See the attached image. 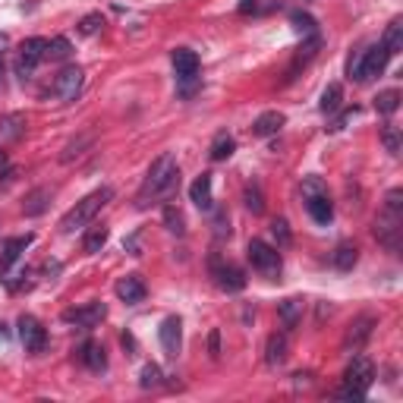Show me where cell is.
Instances as JSON below:
<instances>
[{
  "instance_id": "603a6c76",
  "label": "cell",
  "mask_w": 403,
  "mask_h": 403,
  "mask_svg": "<svg viewBox=\"0 0 403 403\" xmlns=\"http://www.w3.org/2000/svg\"><path fill=\"white\" fill-rule=\"evenodd\" d=\"M359 262V249L356 243H337L334 249V268L337 271H353V264Z\"/></svg>"
},
{
  "instance_id": "d6a6232c",
  "label": "cell",
  "mask_w": 403,
  "mask_h": 403,
  "mask_svg": "<svg viewBox=\"0 0 403 403\" xmlns=\"http://www.w3.org/2000/svg\"><path fill=\"white\" fill-rule=\"evenodd\" d=\"M243 202H246V208H249L252 214H262L264 211V199H262V189H258V183H249V186L243 189Z\"/></svg>"
},
{
  "instance_id": "9c48e42d",
  "label": "cell",
  "mask_w": 403,
  "mask_h": 403,
  "mask_svg": "<svg viewBox=\"0 0 403 403\" xmlns=\"http://www.w3.org/2000/svg\"><path fill=\"white\" fill-rule=\"evenodd\" d=\"M19 340H22V346L29 353H41L44 344H48V331H44V325L35 315H22L19 318Z\"/></svg>"
},
{
  "instance_id": "f907efd6",
  "label": "cell",
  "mask_w": 403,
  "mask_h": 403,
  "mask_svg": "<svg viewBox=\"0 0 403 403\" xmlns=\"http://www.w3.org/2000/svg\"><path fill=\"white\" fill-rule=\"evenodd\" d=\"M0 227H3V224H0Z\"/></svg>"
},
{
  "instance_id": "ab89813d",
  "label": "cell",
  "mask_w": 403,
  "mask_h": 403,
  "mask_svg": "<svg viewBox=\"0 0 403 403\" xmlns=\"http://www.w3.org/2000/svg\"><path fill=\"white\" fill-rule=\"evenodd\" d=\"M101 25H104V16L101 13H88V16H82L79 31L82 35H94V31H101Z\"/></svg>"
},
{
  "instance_id": "6da1fadb",
  "label": "cell",
  "mask_w": 403,
  "mask_h": 403,
  "mask_svg": "<svg viewBox=\"0 0 403 403\" xmlns=\"http://www.w3.org/2000/svg\"><path fill=\"white\" fill-rule=\"evenodd\" d=\"M176 186H180V167H176V157L170 155V151H164V155L148 167V174H145V183H142V189H139L136 205L145 208L148 199L167 195L170 189H176Z\"/></svg>"
},
{
  "instance_id": "52a82bcc",
  "label": "cell",
  "mask_w": 403,
  "mask_h": 403,
  "mask_svg": "<svg viewBox=\"0 0 403 403\" xmlns=\"http://www.w3.org/2000/svg\"><path fill=\"white\" fill-rule=\"evenodd\" d=\"M211 277L220 290H227V293H239V290L246 287V274L236 268V264L224 262L220 255H211Z\"/></svg>"
},
{
  "instance_id": "ee69618b",
  "label": "cell",
  "mask_w": 403,
  "mask_h": 403,
  "mask_svg": "<svg viewBox=\"0 0 403 403\" xmlns=\"http://www.w3.org/2000/svg\"><path fill=\"white\" fill-rule=\"evenodd\" d=\"M208 346H211V356L218 359V356H220V334H218V331H211V337H208Z\"/></svg>"
},
{
  "instance_id": "f35d334b",
  "label": "cell",
  "mask_w": 403,
  "mask_h": 403,
  "mask_svg": "<svg viewBox=\"0 0 403 403\" xmlns=\"http://www.w3.org/2000/svg\"><path fill=\"white\" fill-rule=\"evenodd\" d=\"M85 145H92V136H82V139H76V142H69L66 148H63L60 161H63V164H69L73 157H79V155H82V148H85Z\"/></svg>"
},
{
  "instance_id": "e0dca14e",
  "label": "cell",
  "mask_w": 403,
  "mask_h": 403,
  "mask_svg": "<svg viewBox=\"0 0 403 403\" xmlns=\"http://www.w3.org/2000/svg\"><path fill=\"white\" fill-rule=\"evenodd\" d=\"M365 50V82L372 79V76H381L384 66H388V50H384V44H372V48H362Z\"/></svg>"
},
{
  "instance_id": "5b68a950",
  "label": "cell",
  "mask_w": 403,
  "mask_h": 403,
  "mask_svg": "<svg viewBox=\"0 0 403 403\" xmlns=\"http://www.w3.org/2000/svg\"><path fill=\"white\" fill-rule=\"evenodd\" d=\"M375 236L384 249L397 252L403 243V214H394V211H381L375 218Z\"/></svg>"
},
{
  "instance_id": "484cf974",
  "label": "cell",
  "mask_w": 403,
  "mask_h": 403,
  "mask_svg": "<svg viewBox=\"0 0 403 403\" xmlns=\"http://www.w3.org/2000/svg\"><path fill=\"white\" fill-rule=\"evenodd\" d=\"M233 148H236V142H233V136H227V132H218L211 142V148H208V155H211V161H227V157L233 155Z\"/></svg>"
},
{
  "instance_id": "83f0119b",
  "label": "cell",
  "mask_w": 403,
  "mask_h": 403,
  "mask_svg": "<svg viewBox=\"0 0 403 403\" xmlns=\"http://www.w3.org/2000/svg\"><path fill=\"white\" fill-rule=\"evenodd\" d=\"M397 107H400V92H397V88H384V92L375 94V111H378V113L390 117Z\"/></svg>"
},
{
  "instance_id": "74e56055",
  "label": "cell",
  "mask_w": 403,
  "mask_h": 403,
  "mask_svg": "<svg viewBox=\"0 0 403 403\" xmlns=\"http://www.w3.org/2000/svg\"><path fill=\"white\" fill-rule=\"evenodd\" d=\"M271 233H274V239H277V246H281V249H287V246L293 243V236H290V224L283 218H277L274 224H271Z\"/></svg>"
},
{
  "instance_id": "f1b7e54d",
  "label": "cell",
  "mask_w": 403,
  "mask_h": 403,
  "mask_svg": "<svg viewBox=\"0 0 403 403\" xmlns=\"http://www.w3.org/2000/svg\"><path fill=\"white\" fill-rule=\"evenodd\" d=\"M107 236H111V233H107V227H92V230H88L85 236H82V249H85L88 255H94V252L104 249Z\"/></svg>"
},
{
  "instance_id": "681fc988",
  "label": "cell",
  "mask_w": 403,
  "mask_h": 403,
  "mask_svg": "<svg viewBox=\"0 0 403 403\" xmlns=\"http://www.w3.org/2000/svg\"><path fill=\"white\" fill-rule=\"evenodd\" d=\"M299 3H306V0H299Z\"/></svg>"
},
{
  "instance_id": "277c9868",
  "label": "cell",
  "mask_w": 403,
  "mask_h": 403,
  "mask_svg": "<svg viewBox=\"0 0 403 403\" xmlns=\"http://www.w3.org/2000/svg\"><path fill=\"white\" fill-rule=\"evenodd\" d=\"M246 255H249L252 268H255L258 274H264V277H277V274H281V252H277L274 246H268L264 239H249V249H246Z\"/></svg>"
},
{
  "instance_id": "8d00e7d4",
  "label": "cell",
  "mask_w": 403,
  "mask_h": 403,
  "mask_svg": "<svg viewBox=\"0 0 403 403\" xmlns=\"http://www.w3.org/2000/svg\"><path fill=\"white\" fill-rule=\"evenodd\" d=\"M381 142H384V148H388L390 155H400L403 151V139H400V129H397V126H384Z\"/></svg>"
},
{
  "instance_id": "f546056e",
  "label": "cell",
  "mask_w": 403,
  "mask_h": 403,
  "mask_svg": "<svg viewBox=\"0 0 403 403\" xmlns=\"http://www.w3.org/2000/svg\"><path fill=\"white\" fill-rule=\"evenodd\" d=\"M290 22H293V29L299 31L302 38H312V35H318V22H315L309 13H302V10H293L290 13Z\"/></svg>"
},
{
  "instance_id": "cb8c5ba5",
  "label": "cell",
  "mask_w": 403,
  "mask_h": 403,
  "mask_svg": "<svg viewBox=\"0 0 403 403\" xmlns=\"http://www.w3.org/2000/svg\"><path fill=\"white\" fill-rule=\"evenodd\" d=\"M340 104H344V85L340 82H331V85L321 92V113H334V111H340Z\"/></svg>"
},
{
  "instance_id": "ba28073f",
  "label": "cell",
  "mask_w": 403,
  "mask_h": 403,
  "mask_svg": "<svg viewBox=\"0 0 403 403\" xmlns=\"http://www.w3.org/2000/svg\"><path fill=\"white\" fill-rule=\"evenodd\" d=\"M82 82H85L82 66H63L60 73H57V79H54V94L63 101V104H69V101L79 98Z\"/></svg>"
},
{
  "instance_id": "d590c367",
  "label": "cell",
  "mask_w": 403,
  "mask_h": 403,
  "mask_svg": "<svg viewBox=\"0 0 403 403\" xmlns=\"http://www.w3.org/2000/svg\"><path fill=\"white\" fill-rule=\"evenodd\" d=\"M346 76H350L353 82H365V50H356V54L350 57V63H346Z\"/></svg>"
},
{
  "instance_id": "ffe728a7",
  "label": "cell",
  "mask_w": 403,
  "mask_h": 403,
  "mask_svg": "<svg viewBox=\"0 0 403 403\" xmlns=\"http://www.w3.org/2000/svg\"><path fill=\"white\" fill-rule=\"evenodd\" d=\"M287 350H290V344H287V334H271L268 337V346H264V362L268 365H283L287 362Z\"/></svg>"
},
{
  "instance_id": "4316f807",
  "label": "cell",
  "mask_w": 403,
  "mask_h": 403,
  "mask_svg": "<svg viewBox=\"0 0 403 403\" xmlns=\"http://www.w3.org/2000/svg\"><path fill=\"white\" fill-rule=\"evenodd\" d=\"M384 50H388L390 57L397 54V50H403V19H394V22L388 25V31H384Z\"/></svg>"
},
{
  "instance_id": "8fae6325",
  "label": "cell",
  "mask_w": 403,
  "mask_h": 403,
  "mask_svg": "<svg viewBox=\"0 0 403 403\" xmlns=\"http://www.w3.org/2000/svg\"><path fill=\"white\" fill-rule=\"evenodd\" d=\"M372 327H375V318H372V315H359V318L350 325L346 337H344V350H346V353L362 350V344L372 337Z\"/></svg>"
},
{
  "instance_id": "30bf717a",
  "label": "cell",
  "mask_w": 403,
  "mask_h": 403,
  "mask_svg": "<svg viewBox=\"0 0 403 403\" xmlns=\"http://www.w3.org/2000/svg\"><path fill=\"white\" fill-rule=\"evenodd\" d=\"M157 340H161L164 353H167L170 359H176V353H180V346H183V321L176 318V315L164 318L161 327H157Z\"/></svg>"
},
{
  "instance_id": "4fadbf2b",
  "label": "cell",
  "mask_w": 403,
  "mask_h": 403,
  "mask_svg": "<svg viewBox=\"0 0 403 403\" xmlns=\"http://www.w3.org/2000/svg\"><path fill=\"white\" fill-rule=\"evenodd\" d=\"M104 315H107L104 302H88V306H82V309H69L66 321H76V325H82V327H94L104 321Z\"/></svg>"
},
{
  "instance_id": "3957f363",
  "label": "cell",
  "mask_w": 403,
  "mask_h": 403,
  "mask_svg": "<svg viewBox=\"0 0 403 403\" xmlns=\"http://www.w3.org/2000/svg\"><path fill=\"white\" fill-rule=\"evenodd\" d=\"M375 381V365L365 356H356L344 372V388H340V397L346 400H356V397H365V390Z\"/></svg>"
},
{
  "instance_id": "7a4b0ae2",
  "label": "cell",
  "mask_w": 403,
  "mask_h": 403,
  "mask_svg": "<svg viewBox=\"0 0 403 403\" xmlns=\"http://www.w3.org/2000/svg\"><path fill=\"white\" fill-rule=\"evenodd\" d=\"M111 199H113V189H111V186H101V189H94L92 195H85V199H82V202H76V208H73V211H66V214H63V220H60V230L73 233L76 227H85L88 220H92L94 214H98L101 208H104Z\"/></svg>"
},
{
  "instance_id": "7bdbcfd3",
  "label": "cell",
  "mask_w": 403,
  "mask_h": 403,
  "mask_svg": "<svg viewBox=\"0 0 403 403\" xmlns=\"http://www.w3.org/2000/svg\"><path fill=\"white\" fill-rule=\"evenodd\" d=\"M214 233H218V236H224V233H230V218H227L224 211H218V214H214Z\"/></svg>"
},
{
  "instance_id": "f6af8a7d",
  "label": "cell",
  "mask_w": 403,
  "mask_h": 403,
  "mask_svg": "<svg viewBox=\"0 0 403 403\" xmlns=\"http://www.w3.org/2000/svg\"><path fill=\"white\" fill-rule=\"evenodd\" d=\"M6 48H10V38H6L3 31H0V57H3V50H6Z\"/></svg>"
},
{
  "instance_id": "c3c4849f",
  "label": "cell",
  "mask_w": 403,
  "mask_h": 403,
  "mask_svg": "<svg viewBox=\"0 0 403 403\" xmlns=\"http://www.w3.org/2000/svg\"><path fill=\"white\" fill-rule=\"evenodd\" d=\"M0 85H3V57H0Z\"/></svg>"
},
{
  "instance_id": "9a60e30c",
  "label": "cell",
  "mask_w": 403,
  "mask_h": 403,
  "mask_svg": "<svg viewBox=\"0 0 403 403\" xmlns=\"http://www.w3.org/2000/svg\"><path fill=\"white\" fill-rule=\"evenodd\" d=\"M31 239H35L31 233H25V236H13V239H6L3 252H0V271L13 268V264L19 262V255H22V252L31 246Z\"/></svg>"
},
{
  "instance_id": "60d3db41",
  "label": "cell",
  "mask_w": 403,
  "mask_h": 403,
  "mask_svg": "<svg viewBox=\"0 0 403 403\" xmlns=\"http://www.w3.org/2000/svg\"><path fill=\"white\" fill-rule=\"evenodd\" d=\"M302 195H306V199H312V195H327V189L318 176H306V180H302Z\"/></svg>"
},
{
  "instance_id": "bcb514c9",
  "label": "cell",
  "mask_w": 403,
  "mask_h": 403,
  "mask_svg": "<svg viewBox=\"0 0 403 403\" xmlns=\"http://www.w3.org/2000/svg\"><path fill=\"white\" fill-rule=\"evenodd\" d=\"M252 6H255V0H243V3H239V13H249Z\"/></svg>"
},
{
  "instance_id": "b9f144b4",
  "label": "cell",
  "mask_w": 403,
  "mask_h": 403,
  "mask_svg": "<svg viewBox=\"0 0 403 403\" xmlns=\"http://www.w3.org/2000/svg\"><path fill=\"white\" fill-rule=\"evenodd\" d=\"M384 211L403 214V189H390V192L384 195Z\"/></svg>"
},
{
  "instance_id": "d6986e66",
  "label": "cell",
  "mask_w": 403,
  "mask_h": 403,
  "mask_svg": "<svg viewBox=\"0 0 403 403\" xmlns=\"http://www.w3.org/2000/svg\"><path fill=\"white\" fill-rule=\"evenodd\" d=\"M48 205H50V189H48V186H38V189H31V192L25 195L22 214H29V218H38V214L48 211Z\"/></svg>"
},
{
  "instance_id": "7402d4cb",
  "label": "cell",
  "mask_w": 403,
  "mask_h": 403,
  "mask_svg": "<svg viewBox=\"0 0 403 403\" xmlns=\"http://www.w3.org/2000/svg\"><path fill=\"white\" fill-rule=\"evenodd\" d=\"M306 211L312 214L315 224H331L334 220V205L327 195H312V199H306Z\"/></svg>"
},
{
  "instance_id": "2e32d148",
  "label": "cell",
  "mask_w": 403,
  "mask_h": 403,
  "mask_svg": "<svg viewBox=\"0 0 403 403\" xmlns=\"http://www.w3.org/2000/svg\"><path fill=\"white\" fill-rule=\"evenodd\" d=\"M174 69H176V79H186V76H199V54L189 48H176L174 50Z\"/></svg>"
},
{
  "instance_id": "ac0fdd59",
  "label": "cell",
  "mask_w": 403,
  "mask_h": 403,
  "mask_svg": "<svg viewBox=\"0 0 403 403\" xmlns=\"http://www.w3.org/2000/svg\"><path fill=\"white\" fill-rule=\"evenodd\" d=\"M189 195H192V202L202 208V211H211V208H214V199H211V174L195 176V183L189 186Z\"/></svg>"
},
{
  "instance_id": "836d02e7",
  "label": "cell",
  "mask_w": 403,
  "mask_h": 403,
  "mask_svg": "<svg viewBox=\"0 0 403 403\" xmlns=\"http://www.w3.org/2000/svg\"><path fill=\"white\" fill-rule=\"evenodd\" d=\"M164 224H167V230L176 233V236H183V233H186V220H183V211H180V208H174V205L164 208Z\"/></svg>"
},
{
  "instance_id": "d4e9b609",
  "label": "cell",
  "mask_w": 403,
  "mask_h": 403,
  "mask_svg": "<svg viewBox=\"0 0 403 403\" xmlns=\"http://www.w3.org/2000/svg\"><path fill=\"white\" fill-rule=\"evenodd\" d=\"M277 312H281L283 327H296L302 321V299H283L277 306Z\"/></svg>"
},
{
  "instance_id": "e575fe53",
  "label": "cell",
  "mask_w": 403,
  "mask_h": 403,
  "mask_svg": "<svg viewBox=\"0 0 403 403\" xmlns=\"http://www.w3.org/2000/svg\"><path fill=\"white\" fill-rule=\"evenodd\" d=\"M161 369H157L155 362H145L142 365V372H139V384H142L145 390H151V388H161Z\"/></svg>"
},
{
  "instance_id": "4dcf8cb0",
  "label": "cell",
  "mask_w": 403,
  "mask_h": 403,
  "mask_svg": "<svg viewBox=\"0 0 403 403\" xmlns=\"http://www.w3.org/2000/svg\"><path fill=\"white\" fill-rule=\"evenodd\" d=\"M25 129V117L22 113H6V117H0V136L6 139H19Z\"/></svg>"
},
{
  "instance_id": "7dc6e473",
  "label": "cell",
  "mask_w": 403,
  "mask_h": 403,
  "mask_svg": "<svg viewBox=\"0 0 403 403\" xmlns=\"http://www.w3.org/2000/svg\"><path fill=\"white\" fill-rule=\"evenodd\" d=\"M6 164H10V157H6V151L0 148V170H6Z\"/></svg>"
},
{
  "instance_id": "5bb4252c",
  "label": "cell",
  "mask_w": 403,
  "mask_h": 403,
  "mask_svg": "<svg viewBox=\"0 0 403 403\" xmlns=\"http://www.w3.org/2000/svg\"><path fill=\"white\" fill-rule=\"evenodd\" d=\"M283 123H287V117H283L281 111H264V113H258L255 123H252V136H258V139L277 136V132L283 129Z\"/></svg>"
},
{
  "instance_id": "7c38bea8",
  "label": "cell",
  "mask_w": 403,
  "mask_h": 403,
  "mask_svg": "<svg viewBox=\"0 0 403 403\" xmlns=\"http://www.w3.org/2000/svg\"><path fill=\"white\" fill-rule=\"evenodd\" d=\"M145 293H148V287H145V281L139 274H126L123 281H117V296L126 302V306H136V302H142Z\"/></svg>"
},
{
  "instance_id": "8992f818",
  "label": "cell",
  "mask_w": 403,
  "mask_h": 403,
  "mask_svg": "<svg viewBox=\"0 0 403 403\" xmlns=\"http://www.w3.org/2000/svg\"><path fill=\"white\" fill-rule=\"evenodd\" d=\"M48 57V38H25L22 44H19V60H16V73L22 76V79H31V73H35V66Z\"/></svg>"
},
{
  "instance_id": "1f68e13d",
  "label": "cell",
  "mask_w": 403,
  "mask_h": 403,
  "mask_svg": "<svg viewBox=\"0 0 403 403\" xmlns=\"http://www.w3.org/2000/svg\"><path fill=\"white\" fill-rule=\"evenodd\" d=\"M69 54H73V44L63 35H57L48 41V57H44V60H69Z\"/></svg>"
},
{
  "instance_id": "44dd1931",
  "label": "cell",
  "mask_w": 403,
  "mask_h": 403,
  "mask_svg": "<svg viewBox=\"0 0 403 403\" xmlns=\"http://www.w3.org/2000/svg\"><path fill=\"white\" fill-rule=\"evenodd\" d=\"M79 359H82V362H85L92 372H104V369H107V353H104V346H101L98 340H88V344H82Z\"/></svg>"
}]
</instances>
